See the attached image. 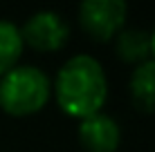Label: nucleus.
<instances>
[{
  "label": "nucleus",
  "instance_id": "f257e3e1",
  "mask_svg": "<svg viewBox=\"0 0 155 152\" xmlns=\"http://www.w3.org/2000/svg\"><path fill=\"white\" fill-rule=\"evenodd\" d=\"M56 105L72 119L99 114L108 98V78L101 63L90 54H74L61 65L52 83Z\"/></svg>",
  "mask_w": 155,
  "mask_h": 152
},
{
  "label": "nucleus",
  "instance_id": "f03ea898",
  "mask_svg": "<svg viewBox=\"0 0 155 152\" xmlns=\"http://www.w3.org/2000/svg\"><path fill=\"white\" fill-rule=\"evenodd\" d=\"M52 81L36 65H16L0 76V110L9 116H31L47 105Z\"/></svg>",
  "mask_w": 155,
  "mask_h": 152
},
{
  "label": "nucleus",
  "instance_id": "7ed1b4c3",
  "mask_svg": "<svg viewBox=\"0 0 155 152\" xmlns=\"http://www.w3.org/2000/svg\"><path fill=\"white\" fill-rule=\"evenodd\" d=\"M79 27L94 43H110L126 27L128 5L124 0H83L79 5Z\"/></svg>",
  "mask_w": 155,
  "mask_h": 152
},
{
  "label": "nucleus",
  "instance_id": "20e7f679",
  "mask_svg": "<svg viewBox=\"0 0 155 152\" xmlns=\"http://www.w3.org/2000/svg\"><path fill=\"white\" fill-rule=\"evenodd\" d=\"M20 36H23V43L29 45L34 51L52 54V51H61L68 45L70 25L61 14L43 9L25 20V25L20 27Z\"/></svg>",
  "mask_w": 155,
  "mask_h": 152
},
{
  "label": "nucleus",
  "instance_id": "39448f33",
  "mask_svg": "<svg viewBox=\"0 0 155 152\" xmlns=\"http://www.w3.org/2000/svg\"><path fill=\"white\" fill-rule=\"evenodd\" d=\"M77 137L85 152H117L121 143V130L113 116L99 112L79 123Z\"/></svg>",
  "mask_w": 155,
  "mask_h": 152
},
{
  "label": "nucleus",
  "instance_id": "423d86ee",
  "mask_svg": "<svg viewBox=\"0 0 155 152\" xmlns=\"http://www.w3.org/2000/svg\"><path fill=\"white\" fill-rule=\"evenodd\" d=\"M128 94L135 110L155 114V60L148 58L133 70L128 78Z\"/></svg>",
  "mask_w": 155,
  "mask_h": 152
},
{
  "label": "nucleus",
  "instance_id": "0eeeda50",
  "mask_svg": "<svg viewBox=\"0 0 155 152\" xmlns=\"http://www.w3.org/2000/svg\"><path fill=\"white\" fill-rule=\"evenodd\" d=\"M115 51L117 58L128 65H142L151 58V43H148V31L140 27H124L115 38Z\"/></svg>",
  "mask_w": 155,
  "mask_h": 152
},
{
  "label": "nucleus",
  "instance_id": "6e6552de",
  "mask_svg": "<svg viewBox=\"0 0 155 152\" xmlns=\"http://www.w3.org/2000/svg\"><path fill=\"white\" fill-rule=\"evenodd\" d=\"M25 51V43L20 36V27L12 20L0 18V76L20 65V56Z\"/></svg>",
  "mask_w": 155,
  "mask_h": 152
},
{
  "label": "nucleus",
  "instance_id": "1a4fd4ad",
  "mask_svg": "<svg viewBox=\"0 0 155 152\" xmlns=\"http://www.w3.org/2000/svg\"><path fill=\"white\" fill-rule=\"evenodd\" d=\"M148 43H151V58L155 60V27L153 31H148Z\"/></svg>",
  "mask_w": 155,
  "mask_h": 152
}]
</instances>
